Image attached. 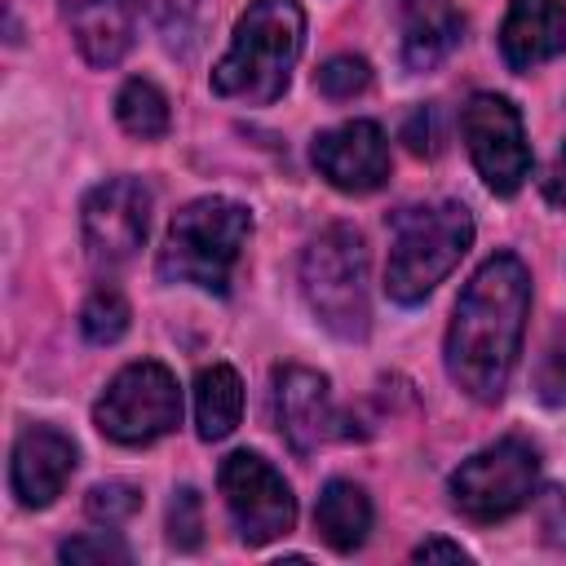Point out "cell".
<instances>
[{"label": "cell", "mask_w": 566, "mask_h": 566, "mask_svg": "<svg viewBox=\"0 0 566 566\" xmlns=\"http://www.w3.org/2000/svg\"><path fill=\"white\" fill-rule=\"evenodd\" d=\"M531 314V274L522 256L495 252L464 283L447 327V376L473 402H500L522 354Z\"/></svg>", "instance_id": "obj_1"}, {"label": "cell", "mask_w": 566, "mask_h": 566, "mask_svg": "<svg viewBox=\"0 0 566 566\" xmlns=\"http://www.w3.org/2000/svg\"><path fill=\"white\" fill-rule=\"evenodd\" d=\"M305 49V13L296 0H252L230 35V49L212 66V93L243 106H270L283 97L292 66Z\"/></svg>", "instance_id": "obj_2"}, {"label": "cell", "mask_w": 566, "mask_h": 566, "mask_svg": "<svg viewBox=\"0 0 566 566\" xmlns=\"http://www.w3.org/2000/svg\"><path fill=\"white\" fill-rule=\"evenodd\" d=\"M248 239H252V212L234 199L203 195L172 217L155 270L164 283H190L199 292L226 296Z\"/></svg>", "instance_id": "obj_3"}, {"label": "cell", "mask_w": 566, "mask_h": 566, "mask_svg": "<svg viewBox=\"0 0 566 566\" xmlns=\"http://www.w3.org/2000/svg\"><path fill=\"white\" fill-rule=\"evenodd\" d=\"M473 243V217L455 199L407 208L394 221L389 261H385V292L398 305H420L469 252Z\"/></svg>", "instance_id": "obj_4"}, {"label": "cell", "mask_w": 566, "mask_h": 566, "mask_svg": "<svg viewBox=\"0 0 566 566\" xmlns=\"http://www.w3.org/2000/svg\"><path fill=\"white\" fill-rule=\"evenodd\" d=\"M301 296L318 327L336 340H363L371 327L367 296V248L354 226H327L301 256Z\"/></svg>", "instance_id": "obj_5"}, {"label": "cell", "mask_w": 566, "mask_h": 566, "mask_svg": "<svg viewBox=\"0 0 566 566\" xmlns=\"http://www.w3.org/2000/svg\"><path fill=\"white\" fill-rule=\"evenodd\" d=\"M93 424L119 447H146L181 424V389L164 363H128L93 407Z\"/></svg>", "instance_id": "obj_6"}, {"label": "cell", "mask_w": 566, "mask_h": 566, "mask_svg": "<svg viewBox=\"0 0 566 566\" xmlns=\"http://www.w3.org/2000/svg\"><path fill=\"white\" fill-rule=\"evenodd\" d=\"M535 482L539 451L526 438H500L451 473V504L469 522H500L535 495Z\"/></svg>", "instance_id": "obj_7"}, {"label": "cell", "mask_w": 566, "mask_h": 566, "mask_svg": "<svg viewBox=\"0 0 566 566\" xmlns=\"http://www.w3.org/2000/svg\"><path fill=\"white\" fill-rule=\"evenodd\" d=\"M221 495H226V509L243 535V544H270L279 535L292 531L296 522V500H292V486L283 482V473L261 460L256 451H234L221 460Z\"/></svg>", "instance_id": "obj_8"}, {"label": "cell", "mask_w": 566, "mask_h": 566, "mask_svg": "<svg viewBox=\"0 0 566 566\" xmlns=\"http://www.w3.org/2000/svg\"><path fill=\"white\" fill-rule=\"evenodd\" d=\"M460 133L482 181L495 195H517L522 181L531 177V146L522 133L517 106L500 93H473L460 115Z\"/></svg>", "instance_id": "obj_9"}, {"label": "cell", "mask_w": 566, "mask_h": 566, "mask_svg": "<svg viewBox=\"0 0 566 566\" xmlns=\"http://www.w3.org/2000/svg\"><path fill=\"white\" fill-rule=\"evenodd\" d=\"M150 226V190L137 177H111L84 195L80 234L93 265L115 270L137 256Z\"/></svg>", "instance_id": "obj_10"}, {"label": "cell", "mask_w": 566, "mask_h": 566, "mask_svg": "<svg viewBox=\"0 0 566 566\" xmlns=\"http://www.w3.org/2000/svg\"><path fill=\"white\" fill-rule=\"evenodd\" d=\"M310 159L318 177H327V186L345 195H371L389 177V142L371 119H345L336 128H323L310 146Z\"/></svg>", "instance_id": "obj_11"}, {"label": "cell", "mask_w": 566, "mask_h": 566, "mask_svg": "<svg viewBox=\"0 0 566 566\" xmlns=\"http://www.w3.org/2000/svg\"><path fill=\"white\" fill-rule=\"evenodd\" d=\"M270 380H274V420H279V433L287 438V447L301 455L318 451L336 424L327 376H318L314 367H301V363H283V367H274Z\"/></svg>", "instance_id": "obj_12"}, {"label": "cell", "mask_w": 566, "mask_h": 566, "mask_svg": "<svg viewBox=\"0 0 566 566\" xmlns=\"http://www.w3.org/2000/svg\"><path fill=\"white\" fill-rule=\"evenodd\" d=\"M75 473V442L53 424H31L13 442L9 486L22 509H49Z\"/></svg>", "instance_id": "obj_13"}, {"label": "cell", "mask_w": 566, "mask_h": 566, "mask_svg": "<svg viewBox=\"0 0 566 566\" xmlns=\"http://www.w3.org/2000/svg\"><path fill=\"white\" fill-rule=\"evenodd\" d=\"M500 53L513 71H531L566 53V4L562 0H513L500 27Z\"/></svg>", "instance_id": "obj_14"}, {"label": "cell", "mask_w": 566, "mask_h": 566, "mask_svg": "<svg viewBox=\"0 0 566 566\" xmlns=\"http://www.w3.org/2000/svg\"><path fill=\"white\" fill-rule=\"evenodd\" d=\"M62 13L88 66H115L133 49V35H137L133 0H62Z\"/></svg>", "instance_id": "obj_15"}, {"label": "cell", "mask_w": 566, "mask_h": 566, "mask_svg": "<svg viewBox=\"0 0 566 566\" xmlns=\"http://www.w3.org/2000/svg\"><path fill=\"white\" fill-rule=\"evenodd\" d=\"M314 531L323 535L327 548L336 553H354L367 531H371V500L358 482H345V478H332L314 504Z\"/></svg>", "instance_id": "obj_16"}, {"label": "cell", "mask_w": 566, "mask_h": 566, "mask_svg": "<svg viewBox=\"0 0 566 566\" xmlns=\"http://www.w3.org/2000/svg\"><path fill=\"white\" fill-rule=\"evenodd\" d=\"M460 31H464V18L447 0H420L402 31V66L433 71L438 62L451 57V49L460 44Z\"/></svg>", "instance_id": "obj_17"}, {"label": "cell", "mask_w": 566, "mask_h": 566, "mask_svg": "<svg viewBox=\"0 0 566 566\" xmlns=\"http://www.w3.org/2000/svg\"><path fill=\"white\" fill-rule=\"evenodd\" d=\"M243 416V380L234 367L212 363L195 380V429L203 442H221Z\"/></svg>", "instance_id": "obj_18"}, {"label": "cell", "mask_w": 566, "mask_h": 566, "mask_svg": "<svg viewBox=\"0 0 566 566\" xmlns=\"http://www.w3.org/2000/svg\"><path fill=\"white\" fill-rule=\"evenodd\" d=\"M115 119L128 137H142V142H155L168 133L172 124V111H168V97L150 84V80H128L119 93H115Z\"/></svg>", "instance_id": "obj_19"}, {"label": "cell", "mask_w": 566, "mask_h": 566, "mask_svg": "<svg viewBox=\"0 0 566 566\" xmlns=\"http://www.w3.org/2000/svg\"><path fill=\"white\" fill-rule=\"evenodd\" d=\"M128 301L119 287H93L88 301L80 305V332L93 340V345H115L124 332H128Z\"/></svg>", "instance_id": "obj_20"}, {"label": "cell", "mask_w": 566, "mask_h": 566, "mask_svg": "<svg viewBox=\"0 0 566 566\" xmlns=\"http://www.w3.org/2000/svg\"><path fill=\"white\" fill-rule=\"evenodd\" d=\"M367 84H371V66H367L363 57H354V53L327 57V62L318 66V75H314V88H318L323 97H332V102H349V97L367 93Z\"/></svg>", "instance_id": "obj_21"}, {"label": "cell", "mask_w": 566, "mask_h": 566, "mask_svg": "<svg viewBox=\"0 0 566 566\" xmlns=\"http://www.w3.org/2000/svg\"><path fill=\"white\" fill-rule=\"evenodd\" d=\"M142 509V491L133 482H97L84 500V513L102 526H119Z\"/></svg>", "instance_id": "obj_22"}, {"label": "cell", "mask_w": 566, "mask_h": 566, "mask_svg": "<svg viewBox=\"0 0 566 566\" xmlns=\"http://www.w3.org/2000/svg\"><path fill=\"white\" fill-rule=\"evenodd\" d=\"M203 539V504H199V491L181 486L172 491V504H168V544L172 548H199Z\"/></svg>", "instance_id": "obj_23"}, {"label": "cell", "mask_w": 566, "mask_h": 566, "mask_svg": "<svg viewBox=\"0 0 566 566\" xmlns=\"http://www.w3.org/2000/svg\"><path fill=\"white\" fill-rule=\"evenodd\" d=\"M57 557L71 562V566H102V562L124 566V562H128V548H124L115 535L97 531V535H75V539H66V544L57 548Z\"/></svg>", "instance_id": "obj_24"}, {"label": "cell", "mask_w": 566, "mask_h": 566, "mask_svg": "<svg viewBox=\"0 0 566 566\" xmlns=\"http://www.w3.org/2000/svg\"><path fill=\"white\" fill-rule=\"evenodd\" d=\"M535 394L548 407H566V340H553L535 367Z\"/></svg>", "instance_id": "obj_25"}, {"label": "cell", "mask_w": 566, "mask_h": 566, "mask_svg": "<svg viewBox=\"0 0 566 566\" xmlns=\"http://www.w3.org/2000/svg\"><path fill=\"white\" fill-rule=\"evenodd\" d=\"M203 4H208V0H146V9L155 13V22L164 27L168 40H177V31L186 35V31L203 18Z\"/></svg>", "instance_id": "obj_26"}, {"label": "cell", "mask_w": 566, "mask_h": 566, "mask_svg": "<svg viewBox=\"0 0 566 566\" xmlns=\"http://www.w3.org/2000/svg\"><path fill=\"white\" fill-rule=\"evenodd\" d=\"M402 142L411 146V155H433L438 150V111L433 106H416L407 128H402Z\"/></svg>", "instance_id": "obj_27"}, {"label": "cell", "mask_w": 566, "mask_h": 566, "mask_svg": "<svg viewBox=\"0 0 566 566\" xmlns=\"http://www.w3.org/2000/svg\"><path fill=\"white\" fill-rule=\"evenodd\" d=\"M544 199L553 208H566V142L557 146V155H553V164L544 172Z\"/></svg>", "instance_id": "obj_28"}, {"label": "cell", "mask_w": 566, "mask_h": 566, "mask_svg": "<svg viewBox=\"0 0 566 566\" xmlns=\"http://www.w3.org/2000/svg\"><path fill=\"white\" fill-rule=\"evenodd\" d=\"M411 557L416 562H469V553L460 544H451V539H424V544L411 548Z\"/></svg>", "instance_id": "obj_29"}]
</instances>
